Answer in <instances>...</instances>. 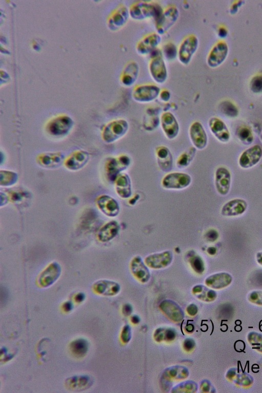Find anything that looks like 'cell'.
Segmentation results:
<instances>
[{"label": "cell", "instance_id": "6da1fadb", "mask_svg": "<svg viewBox=\"0 0 262 393\" xmlns=\"http://www.w3.org/2000/svg\"><path fill=\"white\" fill-rule=\"evenodd\" d=\"M160 6L153 2L138 1L133 4L129 8L130 17L136 20H143L156 17L162 12Z\"/></svg>", "mask_w": 262, "mask_h": 393}, {"label": "cell", "instance_id": "7a4b0ae2", "mask_svg": "<svg viewBox=\"0 0 262 393\" xmlns=\"http://www.w3.org/2000/svg\"><path fill=\"white\" fill-rule=\"evenodd\" d=\"M179 10L174 5H169L162 10L156 18V28L160 35L165 33L177 21Z\"/></svg>", "mask_w": 262, "mask_h": 393}, {"label": "cell", "instance_id": "3957f363", "mask_svg": "<svg viewBox=\"0 0 262 393\" xmlns=\"http://www.w3.org/2000/svg\"><path fill=\"white\" fill-rule=\"evenodd\" d=\"M162 53L158 52L154 54L148 64L150 75L153 80L158 84L164 83L168 77L166 64Z\"/></svg>", "mask_w": 262, "mask_h": 393}, {"label": "cell", "instance_id": "277c9868", "mask_svg": "<svg viewBox=\"0 0 262 393\" xmlns=\"http://www.w3.org/2000/svg\"><path fill=\"white\" fill-rule=\"evenodd\" d=\"M199 47V39L194 34L184 38L178 48L177 56L179 61L187 65L191 61Z\"/></svg>", "mask_w": 262, "mask_h": 393}, {"label": "cell", "instance_id": "5b68a950", "mask_svg": "<svg viewBox=\"0 0 262 393\" xmlns=\"http://www.w3.org/2000/svg\"><path fill=\"white\" fill-rule=\"evenodd\" d=\"M160 92V88L156 84L153 83L139 84L135 86L133 90L132 97L137 102L148 103L158 97Z\"/></svg>", "mask_w": 262, "mask_h": 393}, {"label": "cell", "instance_id": "8992f818", "mask_svg": "<svg viewBox=\"0 0 262 393\" xmlns=\"http://www.w3.org/2000/svg\"><path fill=\"white\" fill-rule=\"evenodd\" d=\"M190 176L183 172H171L166 175L162 181L163 187L168 189H182L190 184Z\"/></svg>", "mask_w": 262, "mask_h": 393}, {"label": "cell", "instance_id": "52a82bcc", "mask_svg": "<svg viewBox=\"0 0 262 393\" xmlns=\"http://www.w3.org/2000/svg\"><path fill=\"white\" fill-rule=\"evenodd\" d=\"M262 158V148L258 144L254 145L244 150L238 159V165L244 169L255 166Z\"/></svg>", "mask_w": 262, "mask_h": 393}, {"label": "cell", "instance_id": "ba28073f", "mask_svg": "<svg viewBox=\"0 0 262 393\" xmlns=\"http://www.w3.org/2000/svg\"><path fill=\"white\" fill-rule=\"evenodd\" d=\"M173 255L171 251L166 250L147 255L144 262L148 268L153 269H161L167 267L172 263Z\"/></svg>", "mask_w": 262, "mask_h": 393}, {"label": "cell", "instance_id": "9c48e42d", "mask_svg": "<svg viewBox=\"0 0 262 393\" xmlns=\"http://www.w3.org/2000/svg\"><path fill=\"white\" fill-rule=\"evenodd\" d=\"M161 40V37L159 34L150 33L138 42L136 45L137 52L141 55H148L156 49Z\"/></svg>", "mask_w": 262, "mask_h": 393}, {"label": "cell", "instance_id": "30bf717a", "mask_svg": "<svg viewBox=\"0 0 262 393\" xmlns=\"http://www.w3.org/2000/svg\"><path fill=\"white\" fill-rule=\"evenodd\" d=\"M215 186L217 192L222 195L228 193L231 186V174L225 167H218L215 172Z\"/></svg>", "mask_w": 262, "mask_h": 393}, {"label": "cell", "instance_id": "8fae6325", "mask_svg": "<svg viewBox=\"0 0 262 393\" xmlns=\"http://www.w3.org/2000/svg\"><path fill=\"white\" fill-rule=\"evenodd\" d=\"M189 135L191 141L195 148L203 149L206 147L208 142L206 132L199 122H193L189 129Z\"/></svg>", "mask_w": 262, "mask_h": 393}, {"label": "cell", "instance_id": "7c38bea8", "mask_svg": "<svg viewBox=\"0 0 262 393\" xmlns=\"http://www.w3.org/2000/svg\"><path fill=\"white\" fill-rule=\"evenodd\" d=\"M129 269L134 277L141 282H147L150 278V272L148 267L142 258L136 256L130 262Z\"/></svg>", "mask_w": 262, "mask_h": 393}, {"label": "cell", "instance_id": "4fadbf2b", "mask_svg": "<svg viewBox=\"0 0 262 393\" xmlns=\"http://www.w3.org/2000/svg\"><path fill=\"white\" fill-rule=\"evenodd\" d=\"M209 127L212 134L220 142H228L230 139V131L224 121L216 117L209 121Z\"/></svg>", "mask_w": 262, "mask_h": 393}, {"label": "cell", "instance_id": "5bb4252c", "mask_svg": "<svg viewBox=\"0 0 262 393\" xmlns=\"http://www.w3.org/2000/svg\"><path fill=\"white\" fill-rule=\"evenodd\" d=\"M247 202L242 199H234L226 203L221 209L225 216H236L244 213L247 208Z\"/></svg>", "mask_w": 262, "mask_h": 393}, {"label": "cell", "instance_id": "9a60e30c", "mask_svg": "<svg viewBox=\"0 0 262 393\" xmlns=\"http://www.w3.org/2000/svg\"><path fill=\"white\" fill-rule=\"evenodd\" d=\"M162 129L170 139L174 138L178 134L179 126L174 115L170 112L164 113L161 118Z\"/></svg>", "mask_w": 262, "mask_h": 393}, {"label": "cell", "instance_id": "2e32d148", "mask_svg": "<svg viewBox=\"0 0 262 393\" xmlns=\"http://www.w3.org/2000/svg\"><path fill=\"white\" fill-rule=\"evenodd\" d=\"M227 48L224 43L219 42L210 51L207 59L208 65L212 68L219 66L225 59Z\"/></svg>", "mask_w": 262, "mask_h": 393}, {"label": "cell", "instance_id": "e0dca14e", "mask_svg": "<svg viewBox=\"0 0 262 393\" xmlns=\"http://www.w3.org/2000/svg\"><path fill=\"white\" fill-rule=\"evenodd\" d=\"M232 280L231 275L227 272H220L210 275L205 279L206 285L214 289H220L229 285Z\"/></svg>", "mask_w": 262, "mask_h": 393}, {"label": "cell", "instance_id": "ac0fdd59", "mask_svg": "<svg viewBox=\"0 0 262 393\" xmlns=\"http://www.w3.org/2000/svg\"><path fill=\"white\" fill-rule=\"evenodd\" d=\"M139 66L135 61L128 62L124 67L121 75V82L125 86H130L138 79Z\"/></svg>", "mask_w": 262, "mask_h": 393}, {"label": "cell", "instance_id": "d6986e66", "mask_svg": "<svg viewBox=\"0 0 262 393\" xmlns=\"http://www.w3.org/2000/svg\"><path fill=\"white\" fill-rule=\"evenodd\" d=\"M161 310L171 320L180 321L183 318V313L179 306L171 300H164L160 305Z\"/></svg>", "mask_w": 262, "mask_h": 393}, {"label": "cell", "instance_id": "ffe728a7", "mask_svg": "<svg viewBox=\"0 0 262 393\" xmlns=\"http://www.w3.org/2000/svg\"><path fill=\"white\" fill-rule=\"evenodd\" d=\"M156 153L160 167L164 171L170 170L172 167V158L169 149L166 147L161 146L157 148Z\"/></svg>", "mask_w": 262, "mask_h": 393}, {"label": "cell", "instance_id": "44dd1931", "mask_svg": "<svg viewBox=\"0 0 262 393\" xmlns=\"http://www.w3.org/2000/svg\"><path fill=\"white\" fill-rule=\"evenodd\" d=\"M117 190L120 197L129 198L132 193L129 177L125 173L120 174L117 182Z\"/></svg>", "mask_w": 262, "mask_h": 393}, {"label": "cell", "instance_id": "7402d4cb", "mask_svg": "<svg viewBox=\"0 0 262 393\" xmlns=\"http://www.w3.org/2000/svg\"><path fill=\"white\" fill-rule=\"evenodd\" d=\"M187 259L192 269L198 274L203 273L205 269L203 258L193 251H190L187 254Z\"/></svg>", "mask_w": 262, "mask_h": 393}, {"label": "cell", "instance_id": "603a6c76", "mask_svg": "<svg viewBox=\"0 0 262 393\" xmlns=\"http://www.w3.org/2000/svg\"><path fill=\"white\" fill-rule=\"evenodd\" d=\"M192 291L197 298L206 301L213 300L216 296V294L214 291L203 285L194 286Z\"/></svg>", "mask_w": 262, "mask_h": 393}, {"label": "cell", "instance_id": "cb8c5ba5", "mask_svg": "<svg viewBox=\"0 0 262 393\" xmlns=\"http://www.w3.org/2000/svg\"><path fill=\"white\" fill-rule=\"evenodd\" d=\"M120 226L116 222L108 223L102 230L101 237L104 241H109L114 238L118 233Z\"/></svg>", "mask_w": 262, "mask_h": 393}, {"label": "cell", "instance_id": "d4e9b609", "mask_svg": "<svg viewBox=\"0 0 262 393\" xmlns=\"http://www.w3.org/2000/svg\"><path fill=\"white\" fill-rule=\"evenodd\" d=\"M237 136L242 143L247 145L250 144L254 140V136L251 129L247 126L238 127L237 130Z\"/></svg>", "mask_w": 262, "mask_h": 393}, {"label": "cell", "instance_id": "484cf974", "mask_svg": "<svg viewBox=\"0 0 262 393\" xmlns=\"http://www.w3.org/2000/svg\"><path fill=\"white\" fill-rule=\"evenodd\" d=\"M194 150L195 149L191 148L188 152H185L179 157L177 161L178 167L184 168L189 164L194 155Z\"/></svg>", "mask_w": 262, "mask_h": 393}, {"label": "cell", "instance_id": "4316f807", "mask_svg": "<svg viewBox=\"0 0 262 393\" xmlns=\"http://www.w3.org/2000/svg\"><path fill=\"white\" fill-rule=\"evenodd\" d=\"M221 110L224 114L230 117H235L238 114L236 107L229 102H224L221 106Z\"/></svg>", "mask_w": 262, "mask_h": 393}, {"label": "cell", "instance_id": "83f0119b", "mask_svg": "<svg viewBox=\"0 0 262 393\" xmlns=\"http://www.w3.org/2000/svg\"><path fill=\"white\" fill-rule=\"evenodd\" d=\"M163 49V54L169 59L174 58L176 55H177L178 49L177 50L173 44L168 43L165 46Z\"/></svg>", "mask_w": 262, "mask_h": 393}, {"label": "cell", "instance_id": "f1b7e54d", "mask_svg": "<svg viewBox=\"0 0 262 393\" xmlns=\"http://www.w3.org/2000/svg\"><path fill=\"white\" fill-rule=\"evenodd\" d=\"M86 344L85 341L82 340L77 341L73 344V351L77 354L82 355L86 351Z\"/></svg>", "mask_w": 262, "mask_h": 393}, {"label": "cell", "instance_id": "f546056e", "mask_svg": "<svg viewBox=\"0 0 262 393\" xmlns=\"http://www.w3.org/2000/svg\"><path fill=\"white\" fill-rule=\"evenodd\" d=\"M250 301L255 303L262 304V291H254L250 293L249 297Z\"/></svg>", "mask_w": 262, "mask_h": 393}, {"label": "cell", "instance_id": "4dcf8cb0", "mask_svg": "<svg viewBox=\"0 0 262 393\" xmlns=\"http://www.w3.org/2000/svg\"><path fill=\"white\" fill-rule=\"evenodd\" d=\"M252 90L256 93H258L262 91V78L258 77L255 78L252 82L251 85Z\"/></svg>", "mask_w": 262, "mask_h": 393}, {"label": "cell", "instance_id": "1f68e13d", "mask_svg": "<svg viewBox=\"0 0 262 393\" xmlns=\"http://www.w3.org/2000/svg\"><path fill=\"white\" fill-rule=\"evenodd\" d=\"M130 338V331L128 325L124 327L122 333V338L124 342H128Z\"/></svg>", "mask_w": 262, "mask_h": 393}, {"label": "cell", "instance_id": "d6a6232c", "mask_svg": "<svg viewBox=\"0 0 262 393\" xmlns=\"http://www.w3.org/2000/svg\"><path fill=\"white\" fill-rule=\"evenodd\" d=\"M159 97L161 100L167 101L170 98V93L167 90H163L161 91Z\"/></svg>", "mask_w": 262, "mask_h": 393}, {"label": "cell", "instance_id": "836d02e7", "mask_svg": "<svg viewBox=\"0 0 262 393\" xmlns=\"http://www.w3.org/2000/svg\"><path fill=\"white\" fill-rule=\"evenodd\" d=\"M195 345L194 341L190 339H186L184 342V347L186 351H190Z\"/></svg>", "mask_w": 262, "mask_h": 393}, {"label": "cell", "instance_id": "e575fe53", "mask_svg": "<svg viewBox=\"0 0 262 393\" xmlns=\"http://www.w3.org/2000/svg\"><path fill=\"white\" fill-rule=\"evenodd\" d=\"M217 236V232L215 230H211L207 232L206 238L210 241H214L216 239Z\"/></svg>", "mask_w": 262, "mask_h": 393}, {"label": "cell", "instance_id": "d590c367", "mask_svg": "<svg viewBox=\"0 0 262 393\" xmlns=\"http://www.w3.org/2000/svg\"><path fill=\"white\" fill-rule=\"evenodd\" d=\"M165 339L167 340H172L175 337V333L173 331L168 329L165 331Z\"/></svg>", "mask_w": 262, "mask_h": 393}, {"label": "cell", "instance_id": "8d00e7d4", "mask_svg": "<svg viewBox=\"0 0 262 393\" xmlns=\"http://www.w3.org/2000/svg\"><path fill=\"white\" fill-rule=\"evenodd\" d=\"M188 313L190 315H194L198 311L196 306L193 304L189 305L187 309Z\"/></svg>", "mask_w": 262, "mask_h": 393}, {"label": "cell", "instance_id": "74e56055", "mask_svg": "<svg viewBox=\"0 0 262 393\" xmlns=\"http://www.w3.org/2000/svg\"><path fill=\"white\" fill-rule=\"evenodd\" d=\"M256 260L259 265L262 266V251L258 252L256 253Z\"/></svg>", "mask_w": 262, "mask_h": 393}, {"label": "cell", "instance_id": "f35d334b", "mask_svg": "<svg viewBox=\"0 0 262 393\" xmlns=\"http://www.w3.org/2000/svg\"><path fill=\"white\" fill-rule=\"evenodd\" d=\"M132 307L129 304H126L123 308V312L127 315H129L132 312Z\"/></svg>", "mask_w": 262, "mask_h": 393}, {"label": "cell", "instance_id": "ab89813d", "mask_svg": "<svg viewBox=\"0 0 262 393\" xmlns=\"http://www.w3.org/2000/svg\"><path fill=\"white\" fill-rule=\"evenodd\" d=\"M216 251V249L213 247H209L207 250L208 253L210 255L215 254Z\"/></svg>", "mask_w": 262, "mask_h": 393}, {"label": "cell", "instance_id": "60d3db41", "mask_svg": "<svg viewBox=\"0 0 262 393\" xmlns=\"http://www.w3.org/2000/svg\"><path fill=\"white\" fill-rule=\"evenodd\" d=\"M132 321L134 323H137L139 321V318L137 316H134L132 318Z\"/></svg>", "mask_w": 262, "mask_h": 393}, {"label": "cell", "instance_id": "b9f144b4", "mask_svg": "<svg viewBox=\"0 0 262 393\" xmlns=\"http://www.w3.org/2000/svg\"><path fill=\"white\" fill-rule=\"evenodd\" d=\"M260 139H261V140L262 141V132H261V135H260Z\"/></svg>", "mask_w": 262, "mask_h": 393}]
</instances>
